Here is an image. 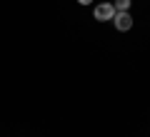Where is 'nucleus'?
<instances>
[{"label": "nucleus", "mask_w": 150, "mask_h": 137, "mask_svg": "<svg viewBox=\"0 0 150 137\" xmlns=\"http://www.w3.org/2000/svg\"><path fill=\"white\" fill-rule=\"evenodd\" d=\"M112 22H115V30L125 32V30H130V27H133V15H130L128 10H115Z\"/></svg>", "instance_id": "obj_1"}, {"label": "nucleus", "mask_w": 150, "mask_h": 137, "mask_svg": "<svg viewBox=\"0 0 150 137\" xmlns=\"http://www.w3.org/2000/svg\"><path fill=\"white\" fill-rule=\"evenodd\" d=\"M112 15H115V5H112V3H100V5H95V10H93V18L100 20V22L112 20Z\"/></svg>", "instance_id": "obj_2"}, {"label": "nucleus", "mask_w": 150, "mask_h": 137, "mask_svg": "<svg viewBox=\"0 0 150 137\" xmlns=\"http://www.w3.org/2000/svg\"><path fill=\"white\" fill-rule=\"evenodd\" d=\"M133 0H115V10H130Z\"/></svg>", "instance_id": "obj_3"}, {"label": "nucleus", "mask_w": 150, "mask_h": 137, "mask_svg": "<svg viewBox=\"0 0 150 137\" xmlns=\"http://www.w3.org/2000/svg\"><path fill=\"white\" fill-rule=\"evenodd\" d=\"M78 3H80V5H90L93 0H78Z\"/></svg>", "instance_id": "obj_4"}]
</instances>
